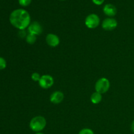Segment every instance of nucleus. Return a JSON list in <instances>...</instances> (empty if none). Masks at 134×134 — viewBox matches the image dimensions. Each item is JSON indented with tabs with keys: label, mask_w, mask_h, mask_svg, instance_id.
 Returning <instances> with one entry per match:
<instances>
[{
	"label": "nucleus",
	"mask_w": 134,
	"mask_h": 134,
	"mask_svg": "<svg viewBox=\"0 0 134 134\" xmlns=\"http://www.w3.org/2000/svg\"><path fill=\"white\" fill-rule=\"evenodd\" d=\"M117 25L118 22L116 19L109 17L103 20L102 26V28L105 31H113L117 27Z\"/></svg>",
	"instance_id": "nucleus-6"
},
{
	"label": "nucleus",
	"mask_w": 134,
	"mask_h": 134,
	"mask_svg": "<svg viewBox=\"0 0 134 134\" xmlns=\"http://www.w3.org/2000/svg\"><path fill=\"white\" fill-rule=\"evenodd\" d=\"M38 82L41 88L43 89H48L53 86L54 81L53 77L50 75H43L41 77Z\"/></svg>",
	"instance_id": "nucleus-5"
},
{
	"label": "nucleus",
	"mask_w": 134,
	"mask_h": 134,
	"mask_svg": "<svg viewBox=\"0 0 134 134\" xmlns=\"http://www.w3.org/2000/svg\"><path fill=\"white\" fill-rule=\"evenodd\" d=\"M90 100L93 104H99L102 100V95L98 92L93 93L90 97Z\"/></svg>",
	"instance_id": "nucleus-11"
},
{
	"label": "nucleus",
	"mask_w": 134,
	"mask_h": 134,
	"mask_svg": "<svg viewBox=\"0 0 134 134\" xmlns=\"http://www.w3.org/2000/svg\"><path fill=\"white\" fill-rule=\"evenodd\" d=\"M92 2L96 5H101L104 3L105 0H92Z\"/></svg>",
	"instance_id": "nucleus-17"
},
{
	"label": "nucleus",
	"mask_w": 134,
	"mask_h": 134,
	"mask_svg": "<svg viewBox=\"0 0 134 134\" xmlns=\"http://www.w3.org/2000/svg\"><path fill=\"white\" fill-rule=\"evenodd\" d=\"M35 134H44V133H42V132H37V133H36Z\"/></svg>",
	"instance_id": "nucleus-19"
},
{
	"label": "nucleus",
	"mask_w": 134,
	"mask_h": 134,
	"mask_svg": "<svg viewBox=\"0 0 134 134\" xmlns=\"http://www.w3.org/2000/svg\"><path fill=\"white\" fill-rule=\"evenodd\" d=\"M36 40H37V35H34V34L28 33V34H27L26 37V42L30 44H34V43L36 42Z\"/></svg>",
	"instance_id": "nucleus-12"
},
{
	"label": "nucleus",
	"mask_w": 134,
	"mask_h": 134,
	"mask_svg": "<svg viewBox=\"0 0 134 134\" xmlns=\"http://www.w3.org/2000/svg\"><path fill=\"white\" fill-rule=\"evenodd\" d=\"M28 33L34 34L35 35H39L43 32V27L39 22L35 21L31 22L30 26L27 27Z\"/></svg>",
	"instance_id": "nucleus-7"
},
{
	"label": "nucleus",
	"mask_w": 134,
	"mask_h": 134,
	"mask_svg": "<svg viewBox=\"0 0 134 134\" xmlns=\"http://www.w3.org/2000/svg\"><path fill=\"white\" fill-rule=\"evenodd\" d=\"M85 25L89 29L96 28L100 23V18L96 14H90L85 18Z\"/></svg>",
	"instance_id": "nucleus-4"
},
{
	"label": "nucleus",
	"mask_w": 134,
	"mask_h": 134,
	"mask_svg": "<svg viewBox=\"0 0 134 134\" xmlns=\"http://www.w3.org/2000/svg\"><path fill=\"white\" fill-rule=\"evenodd\" d=\"M103 13H104L106 16H107L109 17H111V18L113 16H115L116 14V13H117V10H116V7L111 3L106 4V5L103 7Z\"/></svg>",
	"instance_id": "nucleus-10"
},
{
	"label": "nucleus",
	"mask_w": 134,
	"mask_h": 134,
	"mask_svg": "<svg viewBox=\"0 0 134 134\" xmlns=\"http://www.w3.org/2000/svg\"><path fill=\"white\" fill-rule=\"evenodd\" d=\"M41 76L40 75V74L39 73H37V72H34L31 75V79L34 81H35V82H39L41 79Z\"/></svg>",
	"instance_id": "nucleus-13"
},
{
	"label": "nucleus",
	"mask_w": 134,
	"mask_h": 134,
	"mask_svg": "<svg viewBox=\"0 0 134 134\" xmlns=\"http://www.w3.org/2000/svg\"><path fill=\"white\" fill-rule=\"evenodd\" d=\"M46 42L50 47L54 48L60 44V38L57 35L54 34H48L46 37Z\"/></svg>",
	"instance_id": "nucleus-8"
},
{
	"label": "nucleus",
	"mask_w": 134,
	"mask_h": 134,
	"mask_svg": "<svg viewBox=\"0 0 134 134\" xmlns=\"http://www.w3.org/2000/svg\"><path fill=\"white\" fill-rule=\"evenodd\" d=\"M60 1H65V0H60Z\"/></svg>",
	"instance_id": "nucleus-20"
},
{
	"label": "nucleus",
	"mask_w": 134,
	"mask_h": 134,
	"mask_svg": "<svg viewBox=\"0 0 134 134\" xmlns=\"http://www.w3.org/2000/svg\"><path fill=\"white\" fill-rule=\"evenodd\" d=\"M32 0H18V3L22 7H27L31 4Z\"/></svg>",
	"instance_id": "nucleus-14"
},
{
	"label": "nucleus",
	"mask_w": 134,
	"mask_h": 134,
	"mask_svg": "<svg viewBox=\"0 0 134 134\" xmlns=\"http://www.w3.org/2000/svg\"><path fill=\"white\" fill-rule=\"evenodd\" d=\"M79 134H94V132L90 128H83L80 131Z\"/></svg>",
	"instance_id": "nucleus-15"
},
{
	"label": "nucleus",
	"mask_w": 134,
	"mask_h": 134,
	"mask_svg": "<svg viewBox=\"0 0 134 134\" xmlns=\"http://www.w3.org/2000/svg\"><path fill=\"white\" fill-rule=\"evenodd\" d=\"M7 67V62L3 58L0 56V70L5 69Z\"/></svg>",
	"instance_id": "nucleus-16"
},
{
	"label": "nucleus",
	"mask_w": 134,
	"mask_h": 134,
	"mask_svg": "<svg viewBox=\"0 0 134 134\" xmlns=\"http://www.w3.org/2000/svg\"><path fill=\"white\" fill-rule=\"evenodd\" d=\"M110 88V82L107 78L102 77L96 81L95 84L96 92L100 93V94H105L107 92Z\"/></svg>",
	"instance_id": "nucleus-3"
},
{
	"label": "nucleus",
	"mask_w": 134,
	"mask_h": 134,
	"mask_svg": "<svg viewBox=\"0 0 134 134\" xmlns=\"http://www.w3.org/2000/svg\"><path fill=\"white\" fill-rule=\"evenodd\" d=\"M47 126V120L42 116H36L30 122V128L33 132H41Z\"/></svg>",
	"instance_id": "nucleus-2"
},
{
	"label": "nucleus",
	"mask_w": 134,
	"mask_h": 134,
	"mask_svg": "<svg viewBox=\"0 0 134 134\" xmlns=\"http://www.w3.org/2000/svg\"><path fill=\"white\" fill-rule=\"evenodd\" d=\"M131 130H132V132L134 133V120L132 122V124H131Z\"/></svg>",
	"instance_id": "nucleus-18"
},
{
	"label": "nucleus",
	"mask_w": 134,
	"mask_h": 134,
	"mask_svg": "<svg viewBox=\"0 0 134 134\" xmlns=\"http://www.w3.org/2000/svg\"><path fill=\"white\" fill-rule=\"evenodd\" d=\"M64 99V93L61 91H55L50 96V102L52 103L57 105L62 102Z\"/></svg>",
	"instance_id": "nucleus-9"
},
{
	"label": "nucleus",
	"mask_w": 134,
	"mask_h": 134,
	"mask_svg": "<svg viewBox=\"0 0 134 134\" xmlns=\"http://www.w3.org/2000/svg\"><path fill=\"white\" fill-rule=\"evenodd\" d=\"M9 21L14 27L20 30H24L31 24V16L25 9H15L10 13Z\"/></svg>",
	"instance_id": "nucleus-1"
}]
</instances>
